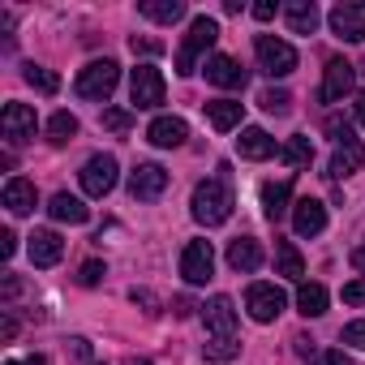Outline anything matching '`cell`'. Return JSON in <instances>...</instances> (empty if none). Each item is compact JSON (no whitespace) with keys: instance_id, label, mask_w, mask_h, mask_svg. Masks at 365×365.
<instances>
[{"instance_id":"45","label":"cell","mask_w":365,"mask_h":365,"mask_svg":"<svg viewBox=\"0 0 365 365\" xmlns=\"http://www.w3.org/2000/svg\"><path fill=\"white\" fill-rule=\"evenodd\" d=\"M69 344H73V356L78 361H91V344L86 339H69Z\"/></svg>"},{"instance_id":"8","label":"cell","mask_w":365,"mask_h":365,"mask_svg":"<svg viewBox=\"0 0 365 365\" xmlns=\"http://www.w3.org/2000/svg\"><path fill=\"white\" fill-rule=\"evenodd\" d=\"M78 180H82V190H86L91 198L112 194V185H116V159H112V155H91V159L82 163Z\"/></svg>"},{"instance_id":"3","label":"cell","mask_w":365,"mask_h":365,"mask_svg":"<svg viewBox=\"0 0 365 365\" xmlns=\"http://www.w3.org/2000/svg\"><path fill=\"white\" fill-rule=\"evenodd\" d=\"M116 82H120V65H116L112 56H103V61H91V65L78 73L73 91H78V99H108V95L116 91Z\"/></svg>"},{"instance_id":"23","label":"cell","mask_w":365,"mask_h":365,"mask_svg":"<svg viewBox=\"0 0 365 365\" xmlns=\"http://www.w3.org/2000/svg\"><path fill=\"white\" fill-rule=\"evenodd\" d=\"M284 18H288V31L292 35H314L318 22H322V14H318L314 0H292V5H284Z\"/></svg>"},{"instance_id":"47","label":"cell","mask_w":365,"mask_h":365,"mask_svg":"<svg viewBox=\"0 0 365 365\" xmlns=\"http://www.w3.org/2000/svg\"><path fill=\"white\" fill-rule=\"evenodd\" d=\"M352 267L365 275V245H356V250H352Z\"/></svg>"},{"instance_id":"17","label":"cell","mask_w":365,"mask_h":365,"mask_svg":"<svg viewBox=\"0 0 365 365\" xmlns=\"http://www.w3.org/2000/svg\"><path fill=\"white\" fill-rule=\"evenodd\" d=\"M26 250H31V262H35V267H56V262L65 258V241H61V232H52V228H35Z\"/></svg>"},{"instance_id":"44","label":"cell","mask_w":365,"mask_h":365,"mask_svg":"<svg viewBox=\"0 0 365 365\" xmlns=\"http://www.w3.org/2000/svg\"><path fill=\"white\" fill-rule=\"evenodd\" d=\"M18 292H22V279H18V275H9V279H5V301H14Z\"/></svg>"},{"instance_id":"33","label":"cell","mask_w":365,"mask_h":365,"mask_svg":"<svg viewBox=\"0 0 365 365\" xmlns=\"http://www.w3.org/2000/svg\"><path fill=\"white\" fill-rule=\"evenodd\" d=\"M202 352H207V361H232V356L241 352V344H237V339H220V335H211V339L202 344Z\"/></svg>"},{"instance_id":"30","label":"cell","mask_w":365,"mask_h":365,"mask_svg":"<svg viewBox=\"0 0 365 365\" xmlns=\"http://www.w3.org/2000/svg\"><path fill=\"white\" fill-rule=\"evenodd\" d=\"M73 138H78V116H73V112H52V120H48V142L65 146V142H73Z\"/></svg>"},{"instance_id":"29","label":"cell","mask_w":365,"mask_h":365,"mask_svg":"<svg viewBox=\"0 0 365 365\" xmlns=\"http://www.w3.org/2000/svg\"><path fill=\"white\" fill-rule=\"evenodd\" d=\"M279 159H284L288 168H309V159H314V142H309L305 133H297V138H288V142L279 146Z\"/></svg>"},{"instance_id":"12","label":"cell","mask_w":365,"mask_h":365,"mask_svg":"<svg viewBox=\"0 0 365 365\" xmlns=\"http://www.w3.org/2000/svg\"><path fill=\"white\" fill-rule=\"evenodd\" d=\"M163 190H168V172L159 163H138L129 172V194L138 202H155V198H163Z\"/></svg>"},{"instance_id":"9","label":"cell","mask_w":365,"mask_h":365,"mask_svg":"<svg viewBox=\"0 0 365 365\" xmlns=\"http://www.w3.org/2000/svg\"><path fill=\"white\" fill-rule=\"evenodd\" d=\"M352 86H356V65L335 56V61H327V78L318 86V99L322 103H344V95H352Z\"/></svg>"},{"instance_id":"1","label":"cell","mask_w":365,"mask_h":365,"mask_svg":"<svg viewBox=\"0 0 365 365\" xmlns=\"http://www.w3.org/2000/svg\"><path fill=\"white\" fill-rule=\"evenodd\" d=\"M232 172H228V163H220V176H211V180H202V185L194 190V198H190V211H194V220L198 224H207V228H220V224H228V215H232V180H228Z\"/></svg>"},{"instance_id":"26","label":"cell","mask_w":365,"mask_h":365,"mask_svg":"<svg viewBox=\"0 0 365 365\" xmlns=\"http://www.w3.org/2000/svg\"><path fill=\"white\" fill-rule=\"evenodd\" d=\"M138 14L150 18V22H159V26H172V22L185 18V0H142Z\"/></svg>"},{"instance_id":"31","label":"cell","mask_w":365,"mask_h":365,"mask_svg":"<svg viewBox=\"0 0 365 365\" xmlns=\"http://www.w3.org/2000/svg\"><path fill=\"white\" fill-rule=\"evenodd\" d=\"M22 78H26L39 95H56V91H61V78H56L52 69H43V65H26V69H22Z\"/></svg>"},{"instance_id":"35","label":"cell","mask_w":365,"mask_h":365,"mask_svg":"<svg viewBox=\"0 0 365 365\" xmlns=\"http://www.w3.org/2000/svg\"><path fill=\"white\" fill-rule=\"evenodd\" d=\"M305 361H309V365H352V356L339 352V348H314Z\"/></svg>"},{"instance_id":"41","label":"cell","mask_w":365,"mask_h":365,"mask_svg":"<svg viewBox=\"0 0 365 365\" xmlns=\"http://www.w3.org/2000/svg\"><path fill=\"white\" fill-rule=\"evenodd\" d=\"M275 14H279V5H275V0H258V5H254V18H258V22H271Z\"/></svg>"},{"instance_id":"28","label":"cell","mask_w":365,"mask_h":365,"mask_svg":"<svg viewBox=\"0 0 365 365\" xmlns=\"http://www.w3.org/2000/svg\"><path fill=\"white\" fill-rule=\"evenodd\" d=\"M297 309L305 318H322L327 314V288L322 284H301L297 288Z\"/></svg>"},{"instance_id":"22","label":"cell","mask_w":365,"mask_h":365,"mask_svg":"<svg viewBox=\"0 0 365 365\" xmlns=\"http://www.w3.org/2000/svg\"><path fill=\"white\" fill-rule=\"evenodd\" d=\"M228 267L241 271V275L258 271V267H262V245H258L254 237H237V241L228 245Z\"/></svg>"},{"instance_id":"20","label":"cell","mask_w":365,"mask_h":365,"mask_svg":"<svg viewBox=\"0 0 365 365\" xmlns=\"http://www.w3.org/2000/svg\"><path fill=\"white\" fill-rule=\"evenodd\" d=\"M5 207H9V215H31V211L39 207L35 180H26V176H9V185H5Z\"/></svg>"},{"instance_id":"6","label":"cell","mask_w":365,"mask_h":365,"mask_svg":"<svg viewBox=\"0 0 365 365\" xmlns=\"http://www.w3.org/2000/svg\"><path fill=\"white\" fill-rule=\"evenodd\" d=\"M163 95H168V86H163V73L155 65H138L129 73V99H133V108H159Z\"/></svg>"},{"instance_id":"40","label":"cell","mask_w":365,"mask_h":365,"mask_svg":"<svg viewBox=\"0 0 365 365\" xmlns=\"http://www.w3.org/2000/svg\"><path fill=\"white\" fill-rule=\"evenodd\" d=\"M129 301H133V305H146V314H159V301H155V292H146V288H133Z\"/></svg>"},{"instance_id":"21","label":"cell","mask_w":365,"mask_h":365,"mask_svg":"<svg viewBox=\"0 0 365 365\" xmlns=\"http://www.w3.org/2000/svg\"><path fill=\"white\" fill-rule=\"evenodd\" d=\"M292 180H267V185H262V215L271 220V224H279L292 207Z\"/></svg>"},{"instance_id":"43","label":"cell","mask_w":365,"mask_h":365,"mask_svg":"<svg viewBox=\"0 0 365 365\" xmlns=\"http://www.w3.org/2000/svg\"><path fill=\"white\" fill-rule=\"evenodd\" d=\"M0 254H5V258L18 254V237H14V232H0Z\"/></svg>"},{"instance_id":"16","label":"cell","mask_w":365,"mask_h":365,"mask_svg":"<svg viewBox=\"0 0 365 365\" xmlns=\"http://www.w3.org/2000/svg\"><path fill=\"white\" fill-rule=\"evenodd\" d=\"M292 228H297V237H318L327 228V207L318 198H297L292 202Z\"/></svg>"},{"instance_id":"7","label":"cell","mask_w":365,"mask_h":365,"mask_svg":"<svg viewBox=\"0 0 365 365\" xmlns=\"http://www.w3.org/2000/svg\"><path fill=\"white\" fill-rule=\"evenodd\" d=\"M284 305H288V297L275 284H250V292H245V309L254 322H275L284 314Z\"/></svg>"},{"instance_id":"36","label":"cell","mask_w":365,"mask_h":365,"mask_svg":"<svg viewBox=\"0 0 365 365\" xmlns=\"http://www.w3.org/2000/svg\"><path fill=\"white\" fill-rule=\"evenodd\" d=\"M103 275H108V267H103L99 258H91V262H82V271H78V284H82V288H95Z\"/></svg>"},{"instance_id":"10","label":"cell","mask_w":365,"mask_h":365,"mask_svg":"<svg viewBox=\"0 0 365 365\" xmlns=\"http://www.w3.org/2000/svg\"><path fill=\"white\" fill-rule=\"evenodd\" d=\"M180 275H185V284H207L215 275V250L211 241H190L185 254H180Z\"/></svg>"},{"instance_id":"15","label":"cell","mask_w":365,"mask_h":365,"mask_svg":"<svg viewBox=\"0 0 365 365\" xmlns=\"http://www.w3.org/2000/svg\"><path fill=\"white\" fill-rule=\"evenodd\" d=\"M361 168H365V146H361V138H348V142L335 146V155H331V163H327V176H331V180H344V176H352V172H361Z\"/></svg>"},{"instance_id":"24","label":"cell","mask_w":365,"mask_h":365,"mask_svg":"<svg viewBox=\"0 0 365 365\" xmlns=\"http://www.w3.org/2000/svg\"><path fill=\"white\" fill-rule=\"evenodd\" d=\"M202 108H207V120H211L220 133L237 129L241 116H245V103H237V99H211V103H202Z\"/></svg>"},{"instance_id":"27","label":"cell","mask_w":365,"mask_h":365,"mask_svg":"<svg viewBox=\"0 0 365 365\" xmlns=\"http://www.w3.org/2000/svg\"><path fill=\"white\" fill-rule=\"evenodd\" d=\"M275 275H284V279H301L305 275V258H301V250L292 241L275 245Z\"/></svg>"},{"instance_id":"46","label":"cell","mask_w":365,"mask_h":365,"mask_svg":"<svg viewBox=\"0 0 365 365\" xmlns=\"http://www.w3.org/2000/svg\"><path fill=\"white\" fill-rule=\"evenodd\" d=\"M9 365H48V356L35 352V356H18V361H9Z\"/></svg>"},{"instance_id":"18","label":"cell","mask_w":365,"mask_h":365,"mask_svg":"<svg viewBox=\"0 0 365 365\" xmlns=\"http://www.w3.org/2000/svg\"><path fill=\"white\" fill-rule=\"evenodd\" d=\"M185 138H190V125L180 120V116H159V120H150V129H146V142L159 146V150H172V146H180Z\"/></svg>"},{"instance_id":"48","label":"cell","mask_w":365,"mask_h":365,"mask_svg":"<svg viewBox=\"0 0 365 365\" xmlns=\"http://www.w3.org/2000/svg\"><path fill=\"white\" fill-rule=\"evenodd\" d=\"M356 120H361V125H365V91H361V95H356Z\"/></svg>"},{"instance_id":"5","label":"cell","mask_w":365,"mask_h":365,"mask_svg":"<svg viewBox=\"0 0 365 365\" xmlns=\"http://www.w3.org/2000/svg\"><path fill=\"white\" fill-rule=\"evenodd\" d=\"M327 22H331L335 39L361 43V39H365V0H339V5L327 14Z\"/></svg>"},{"instance_id":"42","label":"cell","mask_w":365,"mask_h":365,"mask_svg":"<svg viewBox=\"0 0 365 365\" xmlns=\"http://www.w3.org/2000/svg\"><path fill=\"white\" fill-rule=\"evenodd\" d=\"M194 309H198V305H194L190 297H176V301H172V314H176V318H190Z\"/></svg>"},{"instance_id":"34","label":"cell","mask_w":365,"mask_h":365,"mask_svg":"<svg viewBox=\"0 0 365 365\" xmlns=\"http://www.w3.org/2000/svg\"><path fill=\"white\" fill-rule=\"evenodd\" d=\"M129 125H133V112H129V108H108V112H103V129L129 133Z\"/></svg>"},{"instance_id":"32","label":"cell","mask_w":365,"mask_h":365,"mask_svg":"<svg viewBox=\"0 0 365 365\" xmlns=\"http://www.w3.org/2000/svg\"><path fill=\"white\" fill-rule=\"evenodd\" d=\"M258 103H262L271 116H288V112H292V95H288V91H279V86H267Z\"/></svg>"},{"instance_id":"39","label":"cell","mask_w":365,"mask_h":365,"mask_svg":"<svg viewBox=\"0 0 365 365\" xmlns=\"http://www.w3.org/2000/svg\"><path fill=\"white\" fill-rule=\"evenodd\" d=\"M344 305H365V279L344 284Z\"/></svg>"},{"instance_id":"19","label":"cell","mask_w":365,"mask_h":365,"mask_svg":"<svg viewBox=\"0 0 365 365\" xmlns=\"http://www.w3.org/2000/svg\"><path fill=\"white\" fill-rule=\"evenodd\" d=\"M237 150H241V159H254V163H262V159H271V155H279V146H275V138H271L267 129H258V125H250V129H241V138H237Z\"/></svg>"},{"instance_id":"14","label":"cell","mask_w":365,"mask_h":365,"mask_svg":"<svg viewBox=\"0 0 365 365\" xmlns=\"http://www.w3.org/2000/svg\"><path fill=\"white\" fill-rule=\"evenodd\" d=\"M207 82L211 86H224V91H245V69H241V61H232V56H224V52H215V56H207Z\"/></svg>"},{"instance_id":"2","label":"cell","mask_w":365,"mask_h":365,"mask_svg":"<svg viewBox=\"0 0 365 365\" xmlns=\"http://www.w3.org/2000/svg\"><path fill=\"white\" fill-rule=\"evenodd\" d=\"M215 39H220V22H215V18H207V14H198V18L190 22L185 43L176 48V73H180V78L198 73V61L215 48Z\"/></svg>"},{"instance_id":"38","label":"cell","mask_w":365,"mask_h":365,"mask_svg":"<svg viewBox=\"0 0 365 365\" xmlns=\"http://www.w3.org/2000/svg\"><path fill=\"white\" fill-rule=\"evenodd\" d=\"M129 48H133V56H159L163 52V43H155V39H129Z\"/></svg>"},{"instance_id":"25","label":"cell","mask_w":365,"mask_h":365,"mask_svg":"<svg viewBox=\"0 0 365 365\" xmlns=\"http://www.w3.org/2000/svg\"><path fill=\"white\" fill-rule=\"evenodd\" d=\"M48 215L56 224H86L91 220V207H82V198H73V194H56L48 202Z\"/></svg>"},{"instance_id":"13","label":"cell","mask_w":365,"mask_h":365,"mask_svg":"<svg viewBox=\"0 0 365 365\" xmlns=\"http://www.w3.org/2000/svg\"><path fill=\"white\" fill-rule=\"evenodd\" d=\"M202 322H207L211 335L237 339V305H232V297H211V301L202 305Z\"/></svg>"},{"instance_id":"4","label":"cell","mask_w":365,"mask_h":365,"mask_svg":"<svg viewBox=\"0 0 365 365\" xmlns=\"http://www.w3.org/2000/svg\"><path fill=\"white\" fill-rule=\"evenodd\" d=\"M254 52H258V69L267 78H288L297 69V48L284 43V39H275V35H258L254 39Z\"/></svg>"},{"instance_id":"37","label":"cell","mask_w":365,"mask_h":365,"mask_svg":"<svg viewBox=\"0 0 365 365\" xmlns=\"http://www.w3.org/2000/svg\"><path fill=\"white\" fill-rule=\"evenodd\" d=\"M339 339H344V344H352V348H365V318L348 322V327L339 331Z\"/></svg>"},{"instance_id":"11","label":"cell","mask_w":365,"mask_h":365,"mask_svg":"<svg viewBox=\"0 0 365 365\" xmlns=\"http://www.w3.org/2000/svg\"><path fill=\"white\" fill-rule=\"evenodd\" d=\"M35 129H39L35 108H26V103H5V112H0V133H5L14 146L31 142V138H35Z\"/></svg>"}]
</instances>
